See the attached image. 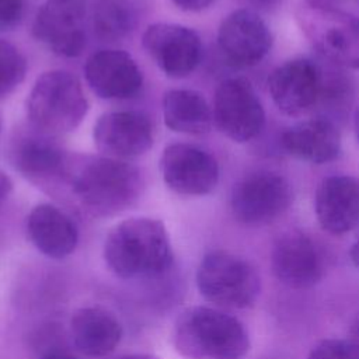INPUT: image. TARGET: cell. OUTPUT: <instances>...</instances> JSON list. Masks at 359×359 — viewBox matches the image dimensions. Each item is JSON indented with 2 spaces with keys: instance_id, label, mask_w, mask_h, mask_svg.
Segmentation results:
<instances>
[{
  "instance_id": "6da1fadb",
  "label": "cell",
  "mask_w": 359,
  "mask_h": 359,
  "mask_svg": "<svg viewBox=\"0 0 359 359\" xmlns=\"http://www.w3.org/2000/svg\"><path fill=\"white\" fill-rule=\"evenodd\" d=\"M109 269L122 279L158 278L172 265L165 226L150 217H132L116 224L104 243Z\"/></svg>"
},
{
  "instance_id": "7a4b0ae2",
  "label": "cell",
  "mask_w": 359,
  "mask_h": 359,
  "mask_svg": "<svg viewBox=\"0 0 359 359\" xmlns=\"http://www.w3.org/2000/svg\"><path fill=\"white\" fill-rule=\"evenodd\" d=\"M72 194L94 216H112L132 206L142 191L136 167L111 157L70 161L66 180Z\"/></svg>"
},
{
  "instance_id": "3957f363",
  "label": "cell",
  "mask_w": 359,
  "mask_h": 359,
  "mask_svg": "<svg viewBox=\"0 0 359 359\" xmlns=\"http://www.w3.org/2000/svg\"><path fill=\"white\" fill-rule=\"evenodd\" d=\"M175 349L188 359H241L250 348L244 325L213 307L184 310L172 331Z\"/></svg>"
},
{
  "instance_id": "277c9868",
  "label": "cell",
  "mask_w": 359,
  "mask_h": 359,
  "mask_svg": "<svg viewBox=\"0 0 359 359\" xmlns=\"http://www.w3.org/2000/svg\"><path fill=\"white\" fill-rule=\"evenodd\" d=\"M88 111L80 80L66 70H50L39 76L27 100L32 126L46 135L76 129Z\"/></svg>"
},
{
  "instance_id": "5b68a950",
  "label": "cell",
  "mask_w": 359,
  "mask_h": 359,
  "mask_svg": "<svg viewBox=\"0 0 359 359\" xmlns=\"http://www.w3.org/2000/svg\"><path fill=\"white\" fill-rule=\"evenodd\" d=\"M201 294L220 307L245 309L259 294V276L250 262L229 251L208 252L196 271Z\"/></svg>"
},
{
  "instance_id": "8992f818",
  "label": "cell",
  "mask_w": 359,
  "mask_h": 359,
  "mask_svg": "<svg viewBox=\"0 0 359 359\" xmlns=\"http://www.w3.org/2000/svg\"><path fill=\"white\" fill-rule=\"evenodd\" d=\"M297 20L321 57L344 69H359V18L339 8L304 6Z\"/></svg>"
},
{
  "instance_id": "52a82bcc",
  "label": "cell",
  "mask_w": 359,
  "mask_h": 359,
  "mask_svg": "<svg viewBox=\"0 0 359 359\" xmlns=\"http://www.w3.org/2000/svg\"><path fill=\"white\" fill-rule=\"evenodd\" d=\"M292 202L289 181L272 171H257L233 188L230 208L234 217L248 226L268 224L283 215Z\"/></svg>"
},
{
  "instance_id": "ba28073f",
  "label": "cell",
  "mask_w": 359,
  "mask_h": 359,
  "mask_svg": "<svg viewBox=\"0 0 359 359\" xmlns=\"http://www.w3.org/2000/svg\"><path fill=\"white\" fill-rule=\"evenodd\" d=\"M212 114L217 129L237 143L257 137L265 123L262 104L251 83L243 77L220 81L215 91Z\"/></svg>"
},
{
  "instance_id": "9c48e42d",
  "label": "cell",
  "mask_w": 359,
  "mask_h": 359,
  "mask_svg": "<svg viewBox=\"0 0 359 359\" xmlns=\"http://www.w3.org/2000/svg\"><path fill=\"white\" fill-rule=\"evenodd\" d=\"M84 18L86 0H46L35 15L32 34L53 53L74 57L86 46Z\"/></svg>"
},
{
  "instance_id": "30bf717a",
  "label": "cell",
  "mask_w": 359,
  "mask_h": 359,
  "mask_svg": "<svg viewBox=\"0 0 359 359\" xmlns=\"http://www.w3.org/2000/svg\"><path fill=\"white\" fill-rule=\"evenodd\" d=\"M142 43L160 70L172 79L191 74L202 59L199 35L180 24L157 22L150 25L143 34Z\"/></svg>"
},
{
  "instance_id": "8fae6325",
  "label": "cell",
  "mask_w": 359,
  "mask_h": 359,
  "mask_svg": "<svg viewBox=\"0 0 359 359\" xmlns=\"http://www.w3.org/2000/svg\"><path fill=\"white\" fill-rule=\"evenodd\" d=\"M272 34L266 22L251 8L230 13L217 31V46L223 59L234 67L258 65L269 52Z\"/></svg>"
},
{
  "instance_id": "7c38bea8",
  "label": "cell",
  "mask_w": 359,
  "mask_h": 359,
  "mask_svg": "<svg viewBox=\"0 0 359 359\" xmlns=\"http://www.w3.org/2000/svg\"><path fill=\"white\" fill-rule=\"evenodd\" d=\"M160 171L164 182L181 195H206L219 180L216 158L209 151L188 143L167 146L160 158Z\"/></svg>"
},
{
  "instance_id": "4fadbf2b",
  "label": "cell",
  "mask_w": 359,
  "mask_h": 359,
  "mask_svg": "<svg viewBox=\"0 0 359 359\" xmlns=\"http://www.w3.org/2000/svg\"><path fill=\"white\" fill-rule=\"evenodd\" d=\"M153 123L139 111L102 114L94 125V143L107 157L125 160L144 154L153 144Z\"/></svg>"
},
{
  "instance_id": "5bb4252c",
  "label": "cell",
  "mask_w": 359,
  "mask_h": 359,
  "mask_svg": "<svg viewBox=\"0 0 359 359\" xmlns=\"http://www.w3.org/2000/svg\"><path fill=\"white\" fill-rule=\"evenodd\" d=\"M318 83V65L300 57L273 69L268 77V90L280 112L299 116L314 109Z\"/></svg>"
},
{
  "instance_id": "9a60e30c",
  "label": "cell",
  "mask_w": 359,
  "mask_h": 359,
  "mask_svg": "<svg viewBox=\"0 0 359 359\" xmlns=\"http://www.w3.org/2000/svg\"><path fill=\"white\" fill-rule=\"evenodd\" d=\"M273 275L283 285L306 289L323 276V259L316 244L303 233L292 230L280 234L271 252Z\"/></svg>"
},
{
  "instance_id": "2e32d148",
  "label": "cell",
  "mask_w": 359,
  "mask_h": 359,
  "mask_svg": "<svg viewBox=\"0 0 359 359\" xmlns=\"http://www.w3.org/2000/svg\"><path fill=\"white\" fill-rule=\"evenodd\" d=\"M90 88L105 100H126L139 93L143 74L133 57L116 49L93 53L84 66Z\"/></svg>"
},
{
  "instance_id": "e0dca14e",
  "label": "cell",
  "mask_w": 359,
  "mask_h": 359,
  "mask_svg": "<svg viewBox=\"0 0 359 359\" xmlns=\"http://www.w3.org/2000/svg\"><path fill=\"white\" fill-rule=\"evenodd\" d=\"M10 158L15 170L36 184L66 180L70 160L65 150L43 132L20 133L11 143Z\"/></svg>"
},
{
  "instance_id": "ac0fdd59",
  "label": "cell",
  "mask_w": 359,
  "mask_h": 359,
  "mask_svg": "<svg viewBox=\"0 0 359 359\" xmlns=\"http://www.w3.org/2000/svg\"><path fill=\"white\" fill-rule=\"evenodd\" d=\"M316 216L331 234L351 231L359 223V181L351 175H330L316 191Z\"/></svg>"
},
{
  "instance_id": "d6986e66",
  "label": "cell",
  "mask_w": 359,
  "mask_h": 359,
  "mask_svg": "<svg viewBox=\"0 0 359 359\" xmlns=\"http://www.w3.org/2000/svg\"><path fill=\"white\" fill-rule=\"evenodd\" d=\"M280 146L299 160L325 164L338 157L341 135L334 122L316 116L285 130L280 136Z\"/></svg>"
},
{
  "instance_id": "ffe728a7",
  "label": "cell",
  "mask_w": 359,
  "mask_h": 359,
  "mask_svg": "<svg viewBox=\"0 0 359 359\" xmlns=\"http://www.w3.org/2000/svg\"><path fill=\"white\" fill-rule=\"evenodd\" d=\"M32 244L49 258L70 255L79 241V231L69 215L50 203L36 205L27 217Z\"/></svg>"
},
{
  "instance_id": "44dd1931",
  "label": "cell",
  "mask_w": 359,
  "mask_h": 359,
  "mask_svg": "<svg viewBox=\"0 0 359 359\" xmlns=\"http://www.w3.org/2000/svg\"><path fill=\"white\" fill-rule=\"evenodd\" d=\"M70 332L80 352L87 356H105L121 342L122 325L109 310L87 306L72 316Z\"/></svg>"
},
{
  "instance_id": "7402d4cb",
  "label": "cell",
  "mask_w": 359,
  "mask_h": 359,
  "mask_svg": "<svg viewBox=\"0 0 359 359\" xmlns=\"http://www.w3.org/2000/svg\"><path fill=\"white\" fill-rule=\"evenodd\" d=\"M163 116L171 130L187 135L209 132L213 121L212 109L205 97L198 91L185 88L165 93L163 98Z\"/></svg>"
},
{
  "instance_id": "603a6c76",
  "label": "cell",
  "mask_w": 359,
  "mask_h": 359,
  "mask_svg": "<svg viewBox=\"0 0 359 359\" xmlns=\"http://www.w3.org/2000/svg\"><path fill=\"white\" fill-rule=\"evenodd\" d=\"M318 65V95L314 109L318 118H325L337 125L344 121L355 100V83L344 67L335 66L327 60ZM313 109V111H314Z\"/></svg>"
},
{
  "instance_id": "cb8c5ba5",
  "label": "cell",
  "mask_w": 359,
  "mask_h": 359,
  "mask_svg": "<svg viewBox=\"0 0 359 359\" xmlns=\"http://www.w3.org/2000/svg\"><path fill=\"white\" fill-rule=\"evenodd\" d=\"M133 0H97L93 7V29L102 41L125 38L136 22Z\"/></svg>"
},
{
  "instance_id": "d4e9b609",
  "label": "cell",
  "mask_w": 359,
  "mask_h": 359,
  "mask_svg": "<svg viewBox=\"0 0 359 359\" xmlns=\"http://www.w3.org/2000/svg\"><path fill=\"white\" fill-rule=\"evenodd\" d=\"M27 72L24 55L10 42L0 39V98L10 94Z\"/></svg>"
},
{
  "instance_id": "484cf974",
  "label": "cell",
  "mask_w": 359,
  "mask_h": 359,
  "mask_svg": "<svg viewBox=\"0 0 359 359\" xmlns=\"http://www.w3.org/2000/svg\"><path fill=\"white\" fill-rule=\"evenodd\" d=\"M309 359H359V351L349 339H323L313 346Z\"/></svg>"
},
{
  "instance_id": "4316f807",
  "label": "cell",
  "mask_w": 359,
  "mask_h": 359,
  "mask_svg": "<svg viewBox=\"0 0 359 359\" xmlns=\"http://www.w3.org/2000/svg\"><path fill=\"white\" fill-rule=\"evenodd\" d=\"M24 0H0V31L13 29L24 15Z\"/></svg>"
},
{
  "instance_id": "83f0119b",
  "label": "cell",
  "mask_w": 359,
  "mask_h": 359,
  "mask_svg": "<svg viewBox=\"0 0 359 359\" xmlns=\"http://www.w3.org/2000/svg\"><path fill=\"white\" fill-rule=\"evenodd\" d=\"M171 1L184 11H201L209 7L215 0H171Z\"/></svg>"
},
{
  "instance_id": "f1b7e54d",
  "label": "cell",
  "mask_w": 359,
  "mask_h": 359,
  "mask_svg": "<svg viewBox=\"0 0 359 359\" xmlns=\"http://www.w3.org/2000/svg\"><path fill=\"white\" fill-rule=\"evenodd\" d=\"M248 6H251L255 10H262V11H271L282 4L283 0H244Z\"/></svg>"
},
{
  "instance_id": "f546056e",
  "label": "cell",
  "mask_w": 359,
  "mask_h": 359,
  "mask_svg": "<svg viewBox=\"0 0 359 359\" xmlns=\"http://www.w3.org/2000/svg\"><path fill=\"white\" fill-rule=\"evenodd\" d=\"M346 0H306V4L314 8H338V6H341L342 3H345Z\"/></svg>"
},
{
  "instance_id": "4dcf8cb0",
  "label": "cell",
  "mask_w": 359,
  "mask_h": 359,
  "mask_svg": "<svg viewBox=\"0 0 359 359\" xmlns=\"http://www.w3.org/2000/svg\"><path fill=\"white\" fill-rule=\"evenodd\" d=\"M13 189V182L10 177L0 170V203L10 195Z\"/></svg>"
},
{
  "instance_id": "1f68e13d",
  "label": "cell",
  "mask_w": 359,
  "mask_h": 359,
  "mask_svg": "<svg viewBox=\"0 0 359 359\" xmlns=\"http://www.w3.org/2000/svg\"><path fill=\"white\" fill-rule=\"evenodd\" d=\"M349 341L355 345V348L359 351V317L353 321L352 327H351V337Z\"/></svg>"
},
{
  "instance_id": "d6a6232c",
  "label": "cell",
  "mask_w": 359,
  "mask_h": 359,
  "mask_svg": "<svg viewBox=\"0 0 359 359\" xmlns=\"http://www.w3.org/2000/svg\"><path fill=\"white\" fill-rule=\"evenodd\" d=\"M351 258H352V262L355 264V266L359 269V234H358V237L355 238V241L352 244Z\"/></svg>"
},
{
  "instance_id": "836d02e7",
  "label": "cell",
  "mask_w": 359,
  "mask_h": 359,
  "mask_svg": "<svg viewBox=\"0 0 359 359\" xmlns=\"http://www.w3.org/2000/svg\"><path fill=\"white\" fill-rule=\"evenodd\" d=\"M119 359H158V358L154 355H150V353H130V355H125Z\"/></svg>"
},
{
  "instance_id": "e575fe53",
  "label": "cell",
  "mask_w": 359,
  "mask_h": 359,
  "mask_svg": "<svg viewBox=\"0 0 359 359\" xmlns=\"http://www.w3.org/2000/svg\"><path fill=\"white\" fill-rule=\"evenodd\" d=\"M42 359H76L74 356L69 355V353H63V352H53V353H49L46 355L45 358Z\"/></svg>"
},
{
  "instance_id": "d590c367",
  "label": "cell",
  "mask_w": 359,
  "mask_h": 359,
  "mask_svg": "<svg viewBox=\"0 0 359 359\" xmlns=\"http://www.w3.org/2000/svg\"><path fill=\"white\" fill-rule=\"evenodd\" d=\"M353 126H355V133H356V139L359 143V108L356 109L355 116H353Z\"/></svg>"
},
{
  "instance_id": "8d00e7d4",
  "label": "cell",
  "mask_w": 359,
  "mask_h": 359,
  "mask_svg": "<svg viewBox=\"0 0 359 359\" xmlns=\"http://www.w3.org/2000/svg\"><path fill=\"white\" fill-rule=\"evenodd\" d=\"M0 130H1V116H0Z\"/></svg>"
}]
</instances>
